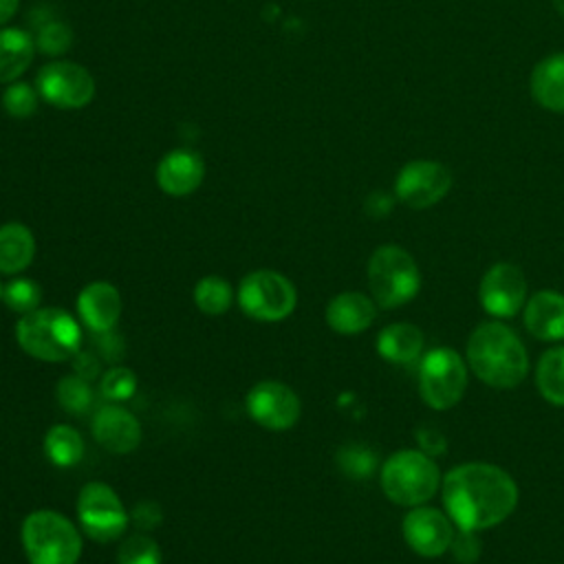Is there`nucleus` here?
Returning a JSON list of instances; mask_svg holds the SVG:
<instances>
[{
    "label": "nucleus",
    "mask_w": 564,
    "mask_h": 564,
    "mask_svg": "<svg viewBox=\"0 0 564 564\" xmlns=\"http://www.w3.org/2000/svg\"><path fill=\"white\" fill-rule=\"evenodd\" d=\"M449 520L460 531H482L500 524L518 505L516 480L491 463H463L449 469L441 485Z\"/></svg>",
    "instance_id": "1"
},
{
    "label": "nucleus",
    "mask_w": 564,
    "mask_h": 564,
    "mask_svg": "<svg viewBox=\"0 0 564 564\" xmlns=\"http://www.w3.org/2000/svg\"><path fill=\"white\" fill-rule=\"evenodd\" d=\"M467 364L482 383L507 390L527 377L529 355L509 326L485 322L467 339Z\"/></svg>",
    "instance_id": "2"
},
{
    "label": "nucleus",
    "mask_w": 564,
    "mask_h": 564,
    "mask_svg": "<svg viewBox=\"0 0 564 564\" xmlns=\"http://www.w3.org/2000/svg\"><path fill=\"white\" fill-rule=\"evenodd\" d=\"M18 346L42 361H64L79 352L82 328L77 319L55 306H40L20 315L15 324Z\"/></svg>",
    "instance_id": "3"
},
{
    "label": "nucleus",
    "mask_w": 564,
    "mask_h": 564,
    "mask_svg": "<svg viewBox=\"0 0 564 564\" xmlns=\"http://www.w3.org/2000/svg\"><path fill=\"white\" fill-rule=\"evenodd\" d=\"M20 538L29 564H77L82 555L77 527L51 509L29 513L22 522Z\"/></svg>",
    "instance_id": "4"
},
{
    "label": "nucleus",
    "mask_w": 564,
    "mask_h": 564,
    "mask_svg": "<svg viewBox=\"0 0 564 564\" xmlns=\"http://www.w3.org/2000/svg\"><path fill=\"white\" fill-rule=\"evenodd\" d=\"M441 487L436 463L419 449H399L381 467L383 494L401 507L427 502Z\"/></svg>",
    "instance_id": "5"
},
{
    "label": "nucleus",
    "mask_w": 564,
    "mask_h": 564,
    "mask_svg": "<svg viewBox=\"0 0 564 564\" xmlns=\"http://www.w3.org/2000/svg\"><path fill=\"white\" fill-rule=\"evenodd\" d=\"M368 286L377 306L397 308L419 293L421 273L405 249L383 245L368 260Z\"/></svg>",
    "instance_id": "6"
},
{
    "label": "nucleus",
    "mask_w": 564,
    "mask_h": 564,
    "mask_svg": "<svg viewBox=\"0 0 564 564\" xmlns=\"http://www.w3.org/2000/svg\"><path fill=\"white\" fill-rule=\"evenodd\" d=\"M297 293L293 282L271 269H258L242 278L238 286V306L258 322H280L293 313Z\"/></svg>",
    "instance_id": "7"
},
{
    "label": "nucleus",
    "mask_w": 564,
    "mask_h": 564,
    "mask_svg": "<svg viewBox=\"0 0 564 564\" xmlns=\"http://www.w3.org/2000/svg\"><path fill=\"white\" fill-rule=\"evenodd\" d=\"M467 388V368L463 357L452 348L430 350L419 368L421 399L434 410L454 408Z\"/></svg>",
    "instance_id": "8"
},
{
    "label": "nucleus",
    "mask_w": 564,
    "mask_h": 564,
    "mask_svg": "<svg viewBox=\"0 0 564 564\" xmlns=\"http://www.w3.org/2000/svg\"><path fill=\"white\" fill-rule=\"evenodd\" d=\"M77 520L88 538L112 542L126 533L130 513L106 482H88L77 496Z\"/></svg>",
    "instance_id": "9"
},
{
    "label": "nucleus",
    "mask_w": 564,
    "mask_h": 564,
    "mask_svg": "<svg viewBox=\"0 0 564 564\" xmlns=\"http://www.w3.org/2000/svg\"><path fill=\"white\" fill-rule=\"evenodd\" d=\"M40 97L62 110L84 108L95 97L93 75L73 62H51L37 73Z\"/></svg>",
    "instance_id": "10"
},
{
    "label": "nucleus",
    "mask_w": 564,
    "mask_h": 564,
    "mask_svg": "<svg viewBox=\"0 0 564 564\" xmlns=\"http://www.w3.org/2000/svg\"><path fill=\"white\" fill-rule=\"evenodd\" d=\"M449 187L452 172L443 163L427 159L405 163L394 183L397 198L412 209H425L436 205L449 192Z\"/></svg>",
    "instance_id": "11"
},
{
    "label": "nucleus",
    "mask_w": 564,
    "mask_h": 564,
    "mask_svg": "<svg viewBox=\"0 0 564 564\" xmlns=\"http://www.w3.org/2000/svg\"><path fill=\"white\" fill-rule=\"evenodd\" d=\"M247 414L262 427L267 430H289L297 423L302 405L297 394L273 379L258 381L249 392H247Z\"/></svg>",
    "instance_id": "12"
},
{
    "label": "nucleus",
    "mask_w": 564,
    "mask_h": 564,
    "mask_svg": "<svg viewBox=\"0 0 564 564\" xmlns=\"http://www.w3.org/2000/svg\"><path fill=\"white\" fill-rule=\"evenodd\" d=\"M482 308L494 317H513L527 304V280L520 267L498 262L487 269L478 286Z\"/></svg>",
    "instance_id": "13"
},
{
    "label": "nucleus",
    "mask_w": 564,
    "mask_h": 564,
    "mask_svg": "<svg viewBox=\"0 0 564 564\" xmlns=\"http://www.w3.org/2000/svg\"><path fill=\"white\" fill-rule=\"evenodd\" d=\"M401 531L408 546L423 557L443 555L449 549L456 533L449 516L423 505L412 507V511L405 513Z\"/></svg>",
    "instance_id": "14"
},
{
    "label": "nucleus",
    "mask_w": 564,
    "mask_h": 564,
    "mask_svg": "<svg viewBox=\"0 0 564 564\" xmlns=\"http://www.w3.org/2000/svg\"><path fill=\"white\" fill-rule=\"evenodd\" d=\"M95 441L115 454H128L141 443V425L134 414L117 403L101 405L93 416Z\"/></svg>",
    "instance_id": "15"
},
{
    "label": "nucleus",
    "mask_w": 564,
    "mask_h": 564,
    "mask_svg": "<svg viewBox=\"0 0 564 564\" xmlns=\"http://www.w3.org/2000/svg\"><path fill=\"white\" fill-rule=\"evenodd\" d=\"M77 313L93 333H110L121 315V295L110 282H90L77 295Z\"/></svg>",
    "instance_id": "16"
},
{
    "label": "nucleus",
    "mask_w": 564,
    "mask_h": 564,
    "mask_svg": "<svg viewBox=\"0 0 564 564\" xmlns=\"http://www.w3.org/2000/svg\"><path fill=\"white\" fill-rule=\"evenodd\" d=\"M203 159L192 150H172L156 167V183L170 196L192 194L203 183Z\"/></svg>",
    "instance_id": "17"
},
{
    "label": "nucleus",
    "mask_w": 564,
    "mask_h": 564,
    "mask_svg": "<svg viewBox=\"0 0 564 564\" xmlns=\"http://www.w3.org/2000/svg\"><path fill=\"white\" fill-rule=\"evenodd\" d=\"M524 326L535 339H564V295L555 291L533 293L524 304Z\"/></svg>",
    "instance_id": "18"
},
{
    "label": "nucleus",
    "mask_w": 564,
    "mask_h": 564,
    "mask_svg": "<svg viewBox=\"0 0 564 564\" xmlns=\"http://www.w3.org/2000/svg\"><path fill=\"white\" fill-rule=\"evenodd\" d=\"M377 317V304L364 293L344 291L326 306V324L341 335H357L366 330Z\"/></svg>",
    "instance_id": "19"
},
{
    "label": "nucleus",
    "mask_w": 564,
    "mask_h": 564,
    "mask_svg": "<svg viewBox=\"0 0 564 564\" xmlns=\"http://www.w3.org/2000/svg\"><path fill=\"white\" fill-rule=\"evenodd\" d=\"M529 84L533 99L542 108L564 115V53H555L538 62Z\"/></svg>",
    "instance_id": "20"
},
{
    "label": "nucleus",
    "mask_w": 564,
    "mask_h": 564,
    "mask_svg": "<svg viewBox=\"0 0 564 564\" xmlns=\"http://www.w3.org/2000/svg\"><path fill=\"white\" fill-rule=\"evenodd\" d=\"M423 350V333L408 322L386 326L377 335V352L392 364H410Z\"/></svg>",
    "instance_id": "21"
},
{
    "label": "nucleus",
    "mask_w": 564,
    "mask_h": 564,
    "mask_svg": "<svg viewBox=\"0 0 564 564\" xmlns=\"http://www.w3.org/2000/svg\"><path fill=\"white\" fill-rule=\"evenodd\" d=\"M35 256V238L29 227L7 223L0 227V273L15 275L24 271Z\"/></svg>",
    "instance_id": "22"
},
{
    "label": "nucleus",
    "mask_w": 564,
    "mask_h": 564,
    "mask_svg": "<svg viewBox=\"0 0 564 564\" xmlns=\"http://www.w3.org/2000/svg\"><path fill=\"white\" fill-rule=\"evenodd\" d=\"M35 42L22 29H0V84L18 79L31 64Z\"/></svg>",
    "instance_id": "23"
},
{
    "label": "nucleus",
    "mask_w": 564,
    "mask_h": 564,
    "mask_svg": "<svg viewBox=\"0 0 564 564\" xmlns=\"http://www.w3.org/2000/svg\"><path fill=\"white\" fill-rule=\"evenodd\" d=\"M535 383L549 403L564 408V346L542 352L535 368Z\"/></svg>",
    "instance_id": "24"
},
{
    "label": "nucleus",
    "mask_w": 564,
    "mask_h": 564,
    "mask_svg": "<svg viewBox=\"0 0 564 564\" xmlns=\"http://www.w3.org/2000/svg\"><path fill=\"white\" fill-rule=\"evenodd\" d=\"M44 454L57 467H73L84 454V441L75 427L57 423L44 436Z\"/></svg>",
    "instance_id": "25"
},
{
    "label": "nucleus",
    "mask_w": 564,
    "mask_h": 564,
    "mask_svg": "<svg viewBox=\"0 0 564 564\" xmlns=\"http://www.w3.org/2000/svg\"><path fill=\"white\" fill-rule=\"evenodd\" d=\"M194 302L207 315H223L234 302V289L218 275L200 278L194 286Z\"/></svg>",
    "instance_id": "26"
},
{
    "label": "nucleus",
    "mask_w": 564,
    "mask_h": 564,
    "mask_svg": "<svg viewBox=\"0 0 564 564\" xmlns=\"http://www.w3.org/2000/svg\"><path fill=\"white\" fill-rule=\"evenodd\" d=\"M55 394H57V403L79 416V414H86L93 405V390H90V383L88 379H84L82 375H66L57 381L55 386Z\"/></svg>",
    "instance_id": "27"
},
{
    "label": "nucleus",
    "mask_w": 564,
    "mask_h": 564,
    "mask_svg": "<svg viewBox=\"0 0 564 564\" xmlns=\"http://www.w3.org/2000/svg\"><path fill=\"white\" fill-rule=\"evenodd\" d=\"M2 302L20 315H26L35 308H40L42 302V289L37 282L29 278H15L9 284L2 286Z\"/></svg>",
    "instance_id": "28"
},
{
    "label": "nucleus",
    "mask_w": 564,
    "mask_h": 564,
    "mask_svg": "<svg viewBox=\"0 0 564 564\" xmlns=\"http://www.w3.org/2000/svg\"><path fill=\"white\" fill-rule=\"evenodd\" d=\"M119 564H163L159 544L145 533L128 535L117 553Z\"/></svg>",
    "instance_id": "29"
},
{
    "label": "nucleus",
    "mask_w": 564,
    "mask_h": 564,
    "mask_svg": "<svg viewBox=\"0 0 564 564\" xmlns=\"http://www.w3.org/2000/svg\"><path fill=\"white\" fill-rule=\"evenodd\" d=\"M337 465L350 478H366L375 471L377 456L370 447L352 443V445H346L337 452Z\"/></svg>",
    "instance_id": "30"
},
{
    "label": "nucleus",
    "mask_w": 564,
    "mask_h": 564,
    "mask_svg": "<svg viewBox=\"0 0 564 564\" xmlns=\"http://www.w3.org/2000/svg\"><path fill=\"white\" fill-rule=\"evenodd\" d=\"M37 99H40V93L33 86L24 82H15L2 93V108L7 115L15 119H24L37 110Z\"/></svg>",
    "instance_id": "31"
},
{
    "label": "nucleus",
    "mask_w": 564,
    "mask_h": 564,
    "mask_svg": "<svg viewBox=\"0 0 564 564\" xmlns=\"http://www.w3.org/2000/svg\"><path fill=\"white\" fill-rule=\"evenodd\" d=\"M99 390H101V397L108 401H115V403L128 401L137 390V377L132 370L123 366H115L101 377Z\"/></svg>",
    "instance_id": "32"
},
{
    "label": "nucleus",
    "mask_w": 564,
    "mask_h": 564,
    "mask_svg": "<svg viewBox=\"0 0 564 564\" xmlns=\"http://www.w3.org/2000/svg\"><path fill=\"white\" fill-rule=\"evenodd\" d=\"M70 29L62 22H48L37 35V48L46 55H59L70 46Z\"/></svg>",
    "instance_id": "33"
},
{
    "label": "nucleus",
    "mask_w": 564,
    "mask_h": 564,
    "mask_svg": "<svg viewBox=\"0 0 564 564\" xmlns=\"http://www.w3.org/2000/svg\"><path fill=\"white\" fill-rule=\"evenodd\" d=\"M163 513H161V507L152 500H141L134 505L132 513H130V522L141 529V531H150L154 529L159 522H161Z\"/></svg>",
    "instance_id": "34"
},
{
    "label": "nucleus",
    "mask_w": 564,
    "mask_h": 564,
    "mask_svg": "<svg viewBox=\"0 0 564 564\" xmlns=\"http://www.w3.org/2000/svg\"><path fill=\"white\" fill-rule=\"evenodd\" d=\"M449 549L454 551V557L458 562H474L480 553V542L474 538V531H460L454 533V540L449 544Z\"/></svg>",
    "instance_id": "35"
},
{
    "label": "nucleus",
    "mask_w": 564,
    "mask_h": 564,
    "mask_svg": "<svg viewBox=\"0 0 564 564\" xmlns=\"http://www.w3.org/2000/svg\"><path fill=\"white\" fill-rule=\"evenodd\" d=\"M366 207H368V214H372V216H383V214L390 212L392 200H390L383 192H375V194H370Z\"/></svg>",
    "instance_id": "36"
},
{
    "label": "nucleus",
    "mask_w": 564,
    "mask_h": 564,
    "mask_svg": "<svg viewBox=\"0 0 564 564\" xmlns=\"http://www.w3.org/2000/svg\"><path fill=\"white\" fill-rule=\"evenodd\" d=\"M20 0H0V24L9 22L18 11Z\"/></svg>",
    "instance_id": "37"
},
{
    "label": "nucleus",
    "mask_w": 564,
    "mask_h": 564,
    "mask_svg": "<svg viewBox=\"0 0 564 564\" xmlns=\"http://www.w3.org/2000/svg\"><path fill=\"white\" fill-rule=\"evenodd\" d=\"M553 4H555V11L564 18V0H553Z\"/></svg>",
    "instance_id": "38"
},
{
    "label": "nucleus",
    "mask_w": 564,
    "mask_h": 564,
    "mask_svg": "<svg viewBox=\"0 0 564 564\" xmlns=\"http://www.w3.org/2000/svg\"><path fill=\"white\" fill-rule=\"evenodd\" d=\"M0 300H2V284H0Z\"/></svg>",
    "instance_id": "39"
}]
</instances>
